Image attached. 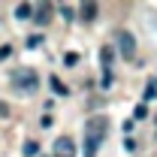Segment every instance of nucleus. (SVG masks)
Masks as SVG:
<instances>
[{
	"label": "nucleus",
	"instance_id": "f257e3e1",
	"mask_svg": "<svg viewBox=\"0 0 157 157\" xmlns=\"http://www.w3.org/2000/svg\"><path fill=\"white\" fill-rule=\"evenodd\" d=\"M109 133V118L106 115H91L85 121V157H97L100 142Z\"/></svg>",
	"mask_w": 157,
	"mask_h": 157
},
{
	"label": "nucleus",
	"instance_id": "f03ea898",
	"mask_svg": "<svg viewBox=\"0 0 157 157\" xmlns=\"http://www.w3.org/2000/svg\"><path fill=\"white\" fill-rule=\"evenodd\" d=\"M9 78H12V88L15 91H27L30 94V91L39 88V76H36V70H30V67H18Z\"/></svg>",
	"mask_w": 157,
	"mask_h": 157
},
{
	"label": "nucleus",
	"instance_id": "7ed1b4c3",
	"mask_svg": "<svg viewBox=\"0 0 157 157\" xmlns=\"http://www.w3.org/2000/svg\"><path fill=\"white\" fill-rule=\"evenodd\" d=\"M115 42H118V52H121V58L124 60H133L136 58V39L130 30H118L115 33Z\"/></svg>",
	"mask_w": 157,
	"mask_h": 157
},
{
	"label": "nucleus",
	"instance_id": "20e7f679",
	"mask_svg": "<svg viewBox=\"0 0 157 157\" xmlns=\"http://www.w3.org/2000/svg\"><path fill=\"white\" fill-rule=\"evenodd\" d=\"M52 157H76V142H73V136H60L58 142H55Z\"/></svg>",
	"mask_w": 157,
	"mask_h": 157
},
{
	"label": "nucleus",
	"instance_id": "39448f33",
	"mask_svg": "<svg viewBox=\"0 0 157 157\" xmlns=\"http://www.w3.org/2000/svg\"><path fill=\"white\" fill-rule=\"evenodd\" d=\"M112 45H103L100 48V60H103V73H112Z\"/></svg>",
	"mask_w": 157,
	"mask_h": 157
},
{
	"label": "nucleus",
	"instance_id": "423d86ee",
	"mask_svg": "<svg viewBox=\"0 0 157 157\" xmlns=\"http://www.w3.org/2000/svg\"><path fill=\"white\" fill-rule=\"evenodd\" d=\"M48 18H52V3H42L36 9V15H33V21L36 24H48Z\"/></svg>",
	"mask_w": 157,
	"mask_h": 157
},
{
	"label": "nucleus",
	"instance_id": "0eeeda50",
	"mask_svg": "<svg viewBox=\"0 0 157 157\" xmlns=\"http://www.w3.org/2000/svg\"><path fill=\"white\" fill-rule=\"evenodd\" d=\"M78 12H82V18H85V21H94V18H97V3H82Z\"/></svg>",
	"mask_w": 157,
	"mask_h": 157
},
{
	"label": "nucleus",
	"instance_id": "6e6552de",
	"mask_svg": "<svg viewBox=\"0 0 157 157\" xmlns=\"http://www.w3.org/2000/svg\"><path fill=\"white\" fill-rule=\"evenodd\" d=\"M15 18H33V6H30V3H18V6H15Z\"/></svg>",
	"mask_w": 157,
	"mask_h": 157
},
{
	"label": "nucleus",
	"instance_id": "1a4fd4ad",
	"mask_svg": "<svg viewBox=\"0 0 157 157\" xmlns=\"http://www.w3.org/2000/svg\"><path fill=\"white\" fill-rule=\"evenodd\" d=\"M48 82H52V88H55V94H58V97H63V94H70V88H67V85H63V82H60L58 76H52Z\"/></svg>",
	"mask_w": 157,
	"mask_h": 157
},
{
	"label": "nucleus",
	"instance_id": "9d476101",
	"mask_svg": "<svg viewBox=\"0 0 157 157\" xmlns=\"http://www.w3.org/2000/svg\"><path fill=\"white\" fill-rule=\"evenodd\" d=\"M39 154V145L30 139V142H24V157H36Z\"/></svg>",
	"mask_w": 157,
	"mask_h": 157
},
{
	"label": "nucleus",
	"instance_id": "9b49d317",
	"mask_svg": "<svg viewBox=\"0 0 157 157\" xmlns=\"http://www.w3.org/2000/svg\"><path fill=\"white\" fill-rule=\"evenodd\" d=\"M157 97V82H148V88H145V100H154Z\"/></svg>",
	"mask_w": 157,
	"mask_h": 157
},
{
	"label": "nucleus",
	"instance_id": "f8f14e48",
	"mask_svg": "<svg viewBox=\"0 0 157 157\" xmlns=\"http://www.w3.org/2000/svg\"><path fill=\"white\" fill-rule=\"evenodd\" d=\"M76 60H78V52H67V55H63V63H67V67H73Z\"/></svg>",
	"mask_w": 157,
	"mask_h": 157
},
{
	"label": "nucleus",
	"instance_id": "ddd939ff",
	"mask_svg": "<svg viewBox=\"0 0 157 157\" xmlns=\"http://www.w3.org/2000/svg\"><path fill=\"white\" fill-rule=\"evenodd\" d=\"M39 42H42V36H39V33L27 36V48H39Z\"/></svg>",
	"mask_w": 157,
	"mask_h": 157
},
{
	"label": "nucleus",
	"instance_id": "4468645a",
	"mask_svg": "<svg viewBox=\"0 0 157 157\" xmlns=\"http://www.w3.org/2000/svg\"><path fill=\"white\" fill-rule=\"evenodd\" d=\"M60 15H63L67 21H73V18H76V12H73V6H60Z\"/></svg>",
	"mask_w": 157,
	"mask_h": 157
},
{
	"label": "nucleus",
	"instance_id": "2eb2a0df",
	"mask_svg": "<svg viewBox=\"0 0 157 157\" xmlns=\"http://www.w3.org/2000/svg\"><path fill=\"white\" fill-rule=\"evenodd\" d=\"M133 115H136V118H145V115H148V106H145V103H139V106H136V112H133Z\"/></svg>",
	"mask_w": 157,
	"mask_h": 157
},
{
	"label": "nucleus",
	"instance_id": "dca6fc26",
	"mask_svg": "<svg viewBox=\"0 0 157 157\" xmlns=\"http://www.w3.org/2000/svg\"><path fill=\"white\" fill-rule=\"evenodd\" d=\"M9 115V103H6V100H0V118H6Z\"/></svg>",
	"mask_w": 157,
	"mask_h": 157
},
{
	"label": "nucleus",
	"instance_id": "f3484780",
	"mask_svg": "<svg viewBox=\"0 0 157 157\" xmlns=\"http://www.w3.org/2000/svg\"><path fill=\"white\" fill-rule=\"evenodd\" d=\"M9 52H12L9 45H0V60H3V58H9Z\"/></svg>",
	"mask_w": 157,
	"mask_h": 157
}]
</instances>
